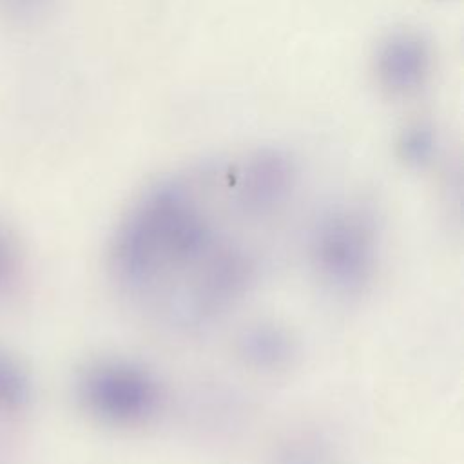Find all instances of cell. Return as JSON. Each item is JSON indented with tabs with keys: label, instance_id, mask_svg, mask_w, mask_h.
<instances>
[{
	"label": "cell",
	"instance_id": "obj_1",
	"mask_svg": "<svg viewBox=\"0 0 464 464\" xmlns=\"http://www.w3.org/2000/svg\"><path fill=\"white\" fill-rule=\"evenodd\" d=\"M227 241L190 185L161 181L145 190L116 225L109 272L121 292L160 303L158 312L169 323Z\"/></svg>",
	"mask_w": 464,
	"mask_h": 464
},
{
	"label": "cell",
	"instance_id": "obj_2",
	"mask_svg": "<svg viewBox=\"0 0 464 464\" xmlns=\"http://www.w3.org/2000/svg\"><path fill=\"white\" fill-rule=\"evenodd\" d=\"M379 256V227L362 205L324 210L308 236V257L319 281L341 295H355L372 281Z\"/></svg>",
	"mask_w": 464,
	"mask_h": 464
},
{
	"label": "cell",
	"instance_id": "obj_3",
	"mask_svg": "<svg viewBox=\"0 0 464 464\" xmlns=\"http://www.w3.org/2000/svg\"><path fill=\"white\" fill-rule=\"evenodd\" d=\"M74 397L89 417L111 426L145 422L163 399L147 370L121 359H96L82 366L74 377Z\"/></svg>",
	"mask_w": 464,
	"mask_h": 464
},
{
	"label": "cell",
	"instance_id": "obj_4",
	"mask_svg": "<svg viewBox=\"0 0 464 464\" xmlns=\"http://www.w3.org/2000/svg\"><path fill=\"white\" fill-rule=\"evenodd\" d=\"M295 183L292 160L276 149L250 154L230 181L234 208L248 219H265L285 205Z\"/></svg>",
	"mask_w": 464,
	"mask_h": 464
},
{
	"label": "cell",
	"instance_id": "obj_5",
	"mask_svg": "<svg viewBox=\"0 0 464 464\" xmlns=\"http://www.w3.org/2000/svg\"><path fill=\"white\" fill-rule=\"evenodd\" d=\"M430 47L419 34L395 33L379 47V82L395 94H408L422 85L430 71Z\"/></svg>",
	"mask_w": 464,
	"mask_h": 464
},
{
	"label": "cell",
	"instance_id": "obj_6",
	"mask_svg": "<svg viewBox=\"0 0 464 464\" xmlns=\"http://www.w3.org/2000/svg\"><path fill=\"white\" fill-rule=\"evenodd\" d=\"M237 353L254 370L279 372L292 364L297 344L285 326L261 321L241 332L237 337Z\"/></svg>",
	"mask_w": 464,
	"mask_h": 464
},
{
	"label": "cell",
	"instance_id": "obj_7",
	"mask_svg": "<svg viewBox=\"0 0 464 464\" xmlns=\"http://www.w3.org/2000/svg\"><path fill=\"white\" fill-rule=\"evenodd\" d=\"M34 399V384L24 361L0 344V422L22 419Z\"/></svg>",
	"mask_w": 464,
	"mask_h": 464
},
{
	"label": "cell",
	"instance_id": "obj_8",
	"mask_svg": "<svg viewBox=\"0 0 464 464\" xmlns=\"http://www.w3.org/2000/svg\"><path fill=\"white\" fill-rule=\"evenodd\" d=\"M25 252L14 228L0 219V304L13 301L25 281Z\"/></svg>",
	"mask_w": 464,
	"mask_h": 464
},
{
	"label": "cell",
	"instance_id": "obj_9",
	"mask_svg": "<svg viewBox=\"0 0 464 464\" xmlns=\"http://www.w3.org/2000/svg\"><path fill=\"white\" fill-rule=\"evenodd\" d=\"M265 464H334V450L317 433H295L276 444Z\"/></svg>",
	"mask_w": 464,
	"mask_h": 464
},
{
	"label": "cell",
	"instance_id": "obj_10",
	"mask_svg": "<svg viewBox=\"0 0 464 464\" xmlns=\"http://www.w3.org/2000/svg\"><path fill=\"white\" fill-rule=\"evenodd\" d=\"M399 154L406 163L413 167L426 165L435 154L433 130L426 125H415L404 130L399 141Z\"/></svg>",
	"mask_w": 464,
	"mask_h": 464
},
{
	"label": "cell",
	"instance_id": "obj_11",
	"mask_svg": "<svg viewBox=\"0 0 464 464\" xmlns=\"http://www.w3.org/2000/svg\"><path fill=\"white\" fill-rule=\"evenodd\" d=\"M54 0H0V14L14 24H33L42 18Z\"/></svg>",
	"mask_w": 464,
	"mask_h": 464
}]
</instances>
